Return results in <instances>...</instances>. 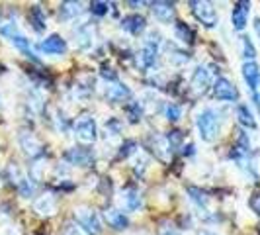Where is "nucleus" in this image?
<instances>
[{
    "label": "nucleus",
    "instance_id": "f257e3e1",
    "mask_svg": "<svg viewBox=\"0 0 260 235\" xmlns=\"http://www.w3.org/2000/svg\"><path fill=\"white\" fill-rule=\"evenodd\" d=\"M196 126H198L200 137L206 143H213L219 137V133H221V116L213 108H204L196 116Z\"/></svg>",
    "mask_w": 260,
    "mask_h": 235
},
{
    "label": "nucleus",
    "instance_id": "f03ea898",
    "mask_svg": "<svg viewBox=\"0 0 260 235\" xmlns=\"http://www.w3.org/2000/svg\"><path fill=\"white\" fill-rule=\"evenodd\" d=\"M75 222L86 231L88 235H102L104 225L100 220V214L90 206H78L75 208Z\"/></svg>",
    "mask_w": 260,
    "mask_h": 235
},
{
    "label": "nucleus",
    "instance_id": "7ed1b4c3",
    "mask_svg": "<svg viewBox=\"0 0 260 235\" xmlns=\"http://www.w3.org/2000/svg\"><path fill=\"white\" fill-rule=\"evenodd\" d=\"M0 34H2L4 38L10 39V43H12L14 47L20 49L26 57L34 59L36 63L39 61L38 57H36V53L31 51V43H29V39H27L24 34H20V30H18V26H16L14 22H4V24L0 26Z\"/></svg>",
    "mask_w": 260,
    "mask_h": 235
},
{
    "label": "nucleus",
    "instance_id": "20e7f679",
    "mask_svg": "<svg viewBox=\"0 0 260 235\" xmlns=\"http://www.w3.org/2000/svg\"><path fill=\"white\" fill-rule=\"evenodd\" d=\"M73 131H75V137L84 145H90L98 139V126L90 114L78 116L73 124Z\"/></svg>",
    "mask_w": 260,
    "mask_h": 235
},
{
    "label": "nucleus",
    "instance_id": "39448f33",
    "mask_svg": "<svg viewBox=\"0 0 260 235\" xmlns=\"http://www.w3.org/2000/svg\"><path fill=\"white\" fill-rule=\"evenodd\" d=\"M190 6H192V12L194 16L198 18V22H202L206 27H215L217 26V22H219V16L215 12V8H213V4H209V2H190Z\"/></svg>",
    "mask_w": 260,
    "mask_h": 235
},
{
    "label": "nucleus",
    "instance_id": "423d86ee",
    "mask_svg": "<svg viewBox=\"0 0 260 235\" xmlns=\"http://www.w3.org/2000/svg\"><path fill=\"white\" fill-rule=\"evenodd\" d=\"M213 96L221 102H237L239 100V91L229 78L219 77L213 82Z\"/></svg>",
    "mask_w": 260,
    "mask_h": 235
},
{
    "label": "nucleus",
    "instance_id": "0eeeda50",
    "mask_svg": "<svg viewBox=\"0 0 260 235\" xmlns=\"http://www.w3.org/2000/svg\"><path fill=\"white\" fill-rule=\"evenodd\" d=\"M119 204H121V212H137L143 206V196L137 188L127 186L119 194Z\"/></svg>",
    "mask_w": 260,
    "mask_h": 235
},
{
    "label": "nucleus",
    "instance_id": "6e6552de",
    "mask_svg": "<svg viewBox=\"0 0 260 235\" xmlns=\"http://www.w3.org/2000/svg\"><path fill=\"white\" fill-rule=\"evenodd\" d=\"M18 141H20V147L24 149V153L31 159H38V157L43 155V145L38 137L31 133V131H22L18 135Z\"/></svg>",
    "mask_w": 260,
    "mask_h": 235
},
{
    "label": "nucleus",
    "instance_id": "1a4fd4ad",
    "mask_svg": "<svg viewBox=\"0 0 260 235\" xmlns=\"http://www.w3.org/2000/svg\"><path fill=\"white\" fill-rule=\"evenodd\" d=\"M190 86H192V91L196 94H206L209 86H213L211 84V71H209L208 67L200 65L196 69L194 75H192V80H190Z\"/></svg>",
    "mask_w": 260,
    "mask_h": 235
},
{
    "label": "nucleus",
    "instance_id": "9d476101",
    "mask_svg": "<svg viewBox=\"0 0 260 235\" xmlns=\"http://www.w3.org/2000/svg\"><path fill=\"white\" fill-rule=\"evenodd\" d=\"M38 49L45 55H63V53H67V41L61 36L53 34V36L45 38L39 43Z\"/></svg>",
    "mask_w": 260,
    "mask_h": 235
},
{
    "label": "nucleus",
    "instance_id": "9b49d317",
    "mask_svg": "<svg viewBox=\"0 0 260 235\" xmlns=\"http://www.w3.org/2000/svg\"><path fill=\"white\" fill-rule=\"evenodd\" d=\"M65 161L75 167H88L92 163V151L86 147H73L65 153Z\"/></svg>",
    "mask_w": 260,
    "mask_h": 235
},
{
    "label": "nucleus",
    "instance_id": "f8f14e48",
    "mask_svg": "<svg viewBox=\"0 0 260 235\" xmlns=\"http://www.w3.org/2000/svg\"><path fill=\"white\" fill-rule=\"evenodd\" d=\"M151 12L160 24H170L176 16V8L172 2H151Z\"/></svg>",
    "mask_w": 260,
    "mask_h": 235
},
{
    "label": "nucleus",
    "instance_id": "ddd939ff",
    "mask_svg": "<svg viewBox=\"0 0 260 235\" xmlns=\"http://www.w3.org/2000/svg\"><path fill=\"white\" fill-rule=\"evenodd\" d=\"M241 71H243V78L248 84V89L252 91V94H256L260 86V67L254 61H245Z\"/></svg>",
    "mask_w": 260,
    "mask_h": 235
},
{
    "label": "nucleus",
    "instance_id": "4468645a",
    "mask_svg": "<svg viewBox=\"0 0 260 235\" xmlns=\"http://www.w3.org/2000/svg\"><path fill=\"white\" fill-rule=\"evenodd\" d=\"M248 12H250V2H237L231 12V24L235 30H245L248 22Z\"/></svg>",
    "mask_w": 260,
    "mask_h": 235
},
{
    "label": "nucleus",
    "instance_id": "2eb2a0df",
    "mask_svg": "<svg viewBox=\"0 0 260 235\" xmlns=\"http://www.w3.org/2000/svg\"><path fill=\"white\" fill-rule=\"evenodd\" d=\"M151 147H153V153L156 159H160L162 163H169L170 157H172V147H170L167 135H155L151 139Z\"/></svg>",
    "mask_w": 260,
    "mask_h": 235
},
{
    "label": "nucleus",
    "instance_id": "dca6fc26",
    "mask_svg": "<svg viewBox=\"0 0 260 235\" xmlns=\"http://www.w3.org/2000/svg\"><path fill=\"white\" fill-rule=\"evenodd\" d=\"M106 98L110 100V102H123V100H127L131 98V91L127 84H123V82H110L108 86H106Z\"/></svg>",
    "mask_w": 260,
    "mask_h": 235
},
{
    "label": "nucleus",
    "instance_id": "f3484780",
    "mask_svg": "<svg viewBox=\"0 0 260 235\" xmlns=\"http://www.w3.org/2000/svg\"><path fill=\"white\" fill-rule=\"evenodd\" d=\"M34 210L39 216H55L57 214V198L53 194H43L39 196L34 202Z\"/></svg>",
    "mask_w": 260,
    "mask_h": 235
},
{
    "label": "nucleus",
    "instance_id": "a211bd4d",
    "mask_svg": "<svg viewBox=\"0 0 260 235\" xmlns=\"http://www.w3.org/2000/svg\"><path fill=\"white\" fill-rule=\"evenodd\" d=\"M121 27L125 32H129L131 36H141L145 32V27H147V20L139 14H131V16H125L121 20Z\"/></svg>",
    "mask_w": 260,
    "mask_h": 235
},
{
    "label": "nucleus",
    "instance_id": "6ab92c4d",
    "mask_svg": "<svg viewBox=\"0 0 260 235\" xmlns=\"http://www.w3.org/2000/svg\"><path fill=\"white\" fill-rule=\"evenodd\" d=\"M104 218H106V222H108V225H110V227H114V229H117V231L127 229V225H129L127 216L117 208H108L104 212Z\"/></svg>",
    "mask_w": 260,
    "mask_h": 235
},
{
    "label": "nucleus",
    "instance_id": "aec40b11",
    "mask_svg": "<svg viewBox=\"0 0 260 235\" xmlns=\"http://www.w3.org/2000/svg\"><path fill=\"white\" fill-rule=\"evenodd\" d=\"M75 36H77V45L80 49H88L94 45V38H96V32H94V27L90 24H82V26L78 27L77 32H75Z\"/></svg>",
    "mask_w": 260,
    "mask_h": 235
},
{
    "label": "nucleus",
    "instance_id": "412c9836",
    "mask_svg": "<svg viewBox=\"0 0 260 235\" xmlns=\"http://www.w3.org/2000/svg\"><path fill=\"white\" fill-rule=\"evenodd\" d=\"M80 14H82V4L80 2H63L59 6V16L63 20H75Z\"/></svg>",
    "mask_w": 260,
    "mask_h": 235
},
{
    "label": "nucleus",
    "instance_id": "4be33fe9",
    "mask_svg": "<svg viewBox=\"0 0 260 235\" xmlns=\"http://www.w3.org/2000/svg\"><path fill=\"white\" fill-rule=\"evenodd\" d=\"M237 120H239L241 126L250 128V130H256V120L252 116V112L248 110V106H245V104L237 106Z\"/></svg>",
    "mask_w": 260,
    "mask_h": 235
},
{
    "label": "nucleus",
    "instance_id": "5701e85b",
    "mask_svg": "<svg viewBox=\"0 0 260 235\" xmlns=\"http://www.w3.org/2000/svg\"><path fill=\"white\" fill-rule=\"evenodd\" d=\"M29 22H31L34 30L39 32V34L47 27V18H45V12L41 10V6H34V8L29 10Z\"/></svg>",
    "mask_w": 260,
    "mask_h": 235
},
{
    "label": "nucleus",
    "instance_id": "b1692460",
    "mask_svg": "<svg viewBox=\"0 0 260 235\" xmlns=\"http://www.w3.org/2000/svg\"><path fill=\"white\" fill-rule=\"evenodd\" d=\"M188 190V194H190V200L194 202L198 208H202V210H206L208 208V204H209V196L204 192V190H200V188H196V186H188L186 188Z\"/></svg>",
    "mask_w": 260,
    "mask_h": 235
},
{
    "label": "nucleus",
    "instance_id": "393cba45",
    "mask_svg": "<svg viewBox=\"0 0 260 235\" xmlns=\"http://www.w3.org/2000/svg\"><path fill=\"white\" fill-rule=\"evenodd\" d=\"M174 36H176V39H180L182 43H188V45L194 41V32L186 26L184 22H176L174 24Z\"/></svg>",
    "mask_w": 260,
    "mask_h": 235
},
{
    "label": "nucleus",
    "instance_id": "a878e982",
    "mask_svg": "<svg viewBox=\"0 0 260 235\" xmlns=\"http://www.w3.org/2000/svg\"><path fill=\"white\" fill-rule=\"evenodd\" d=\"M190 61V55L182 49H176V47H170L169 51V63L172 67H184Z\"/></svg>",
    "mask_w": 260,
    "mask_h": 235
},
{
    "label": "nucleus",
    "instance_id": "bb28decb",
    "mask_svg": "<svg viewBox=\"0 0 260 235\" xmlns=\"http://www.w3.org/2000/svg\"><path fill=\"white\" fill-rule=\"evenodd\" d=\"M125 112H127L131 122H139L141 116H143V104L137 102V100H131V102L125 104Z\"/></svg>",
    "mask_w": 260,
    "mask_h": 235
},
{
    "label": "nucleus",
    "instance_id": "cd10ccee",
    "mask_svg": "<svg viewBox=\"0 0 260 235\" xmlns=\"http://www.w3.org/2000/svg\"><path fill=\"white\" fill-rule=\"evenodd\" d=\"M165 114H167V120L174 124V122H178V120L182 118V106L174 104V102H169L167 108H165Z\"/></svg>",
    "mask_w": 260,
    "mask_h": 235
},
{
    "label": "nucleus",
    "instance_id": "c85d7f7f",
    "mask_svg": "<svg viewBox=\"0 0 260 235\" xmlns=\"http://www.w3.org/2000/svg\"><path fill=\"white\" fill-rule=\"evenodd\" d=\"M104 130H106V137H117L121 133V122L117 118H110L108 122L104 124Z\"/></svg>",
    "mask_w": 260,
    "mask_h": 235
},
{
    "label": "nucleus",
    "instance_id": "c756f323",
    "mask_svg": "<svg viewBox=\"0 0 260 235\" xmlns=\"http://www.w3.org/2000/svg\"><path fill=\"white\" fill-rule=\"evenodd\" d=\"M241 43H243V57H245L247 61H254V57H256V49H254L252 41L245 36V38H241Z\"/></svg>",
    "mask_w": 260,
    "mask_h": 235
},
{
    "label": "nucleus",
    "instance_id": "7c9ffc66",
    "mask_svg": "<svg viewBox=\"0 0 260 235\" xmlns=\"http://www.w3.org/2000/svg\"><path fill=\"white\" fill-rule=\"evenodd\" d=\"M110 8H112V4H108V2H100V0L90 2V12L94 14V16H106Z\"/></svg>",
    "mask_w": 260,
    "mask_h": 235
},
{
    "label": "nucleus",
    "instance_id": "2f4dec72",
    "mask_svg": "<svg viewBox=\"0 0 260 235\" xmlns=\"http://www.w3.org/2000/svg\"><path fill=\"white\" fill-rule=\"evenodd\" d=\"M147 167H149V159L143 155V153H139V155L135 157V163H133V169H135V172L141 177L145 170H147Z\"/></svg>",
    "mask_w": 260,
    "mask_h": 235
},
{
    "label": "nucleus",
    "instance_id": "473e14b6",
    "mask_svg": "<svg viewBox=\"0 0 260 235\" xmlns=\"http://www.w3.org/2000/svg\"><path fill=\"white\" fill-rule=\"evenodd\" d=\"M182 131H170L169 135H167V139H169V143H170V147H172V151H174V149H176V147H178V145L182 143Z\"/></svg>",
    "mask_w": 260,
    "mask_h": 235
},
{
    "label": "nucleus",
    "instance_id": "72a5a7b5",
    "mask_svg": "<svg viewBox=\"0 0 260 235\" xmlns=\"http://www.w3.org/2000/svg\"><path fill=\"white\" fill-rule=\"evenodd\" d=\"M63 235H88L78 223H67L65 225V233Z\"/></svg>",
    "mask_w": 260,
    "mask_h": 235
},
{
    "label": "nucleus",
    "instance_id": "f704fd0d",
    "mask_svg": "<svg viewBox=\"0 0 260 235\" xmlns=\"http://www.w3.org/2000/svg\"><path fill=\"white\" fill-rule=\"evenodd\" d=\"M135 149H137V143L135 141H125V143L121 145V151H119V157H129L131 153H135Z\"/></svg>",
    "mask_w": 260,
    "mask_h": 235
},
{
    "label": "nucleus",
    "instance_id": "c9c22d12",
    "mask_svg": "<svg viewBox=\"0 0 260 235\" xmlns=\"http://www.w3.org/2000/svg\"><path fill=\"white\" fill-rule=\"evenodd\" d=\"M158 235H182L176 227H172L169 223H162L160 227H158Z\"/></svg>",
    "mask_w": 260,
    "mask_h": 235
},
{
    "label": "nucleus",
    "instance_id": "e433bc0d",
    "mask_svg": "<svg viewBox=\"0 0 260 235\" xmlns=\"http://www.w3.org/2000/svg\"><path fill=\"white\" fill-rule=\"evenodd\" d=\"M248 204H250L252 212H256V214L260 216V190L250 196V202H248Z\"/></svg>",
    "mask_w": 260,
    "mask_h": 235
},
{
    "label": "nucleus",
    "instance_id": "4c0bfd02",
    "mask_svg": "<svg viewBox=\"0 0 260 235\" xmlns=\"http://www.w3.org/2000/svg\"><path fill=\"white\" fill-rule=\"evenodd\" d=\"M102 77H104L106 80H110V82H117V75L112 69H104V71H102Z\"/></svg>",
    "mask_w": 260,
    "mask_h": 235
},
{
    "label": "nucleus",
    "instance_id": "58836bf2",
    "mask_svg": "<svg viewBox=\"0 0 260 235\" xmlns=\"http://www.w3.org/2000/svg\"><path fill=\"white\" fill-rule=\"evenodd\" d=\"M182 153H184V155H194V153H196V147H194L192 143H190L188 147H184Z\"/></svg>",
    "mask_w": 260,
    "mask_h": 235
},
{
    "label": "nucleus",
    "instance_id": "ea45409f",
    "mask_svg": "<svg viewBox=\"0 0 260 235\" xmlns=\"http://www.w3.org/2000/svg\"><path fill=\"white\" fill-rule=\"evenodd\" d=\"M254 32H256V36L260 39V18H254Z\"/></svg>",
    "mask_w": 260,
    "mask_h": 235
},
{
    "label": "nucleus",
    "instance_id": "a19ab883",
    "mask_svg": "<svg viewBox=\"0 0 260 235\" xmlns=\"http://www.w3.org/2000/svg\"><path fill=\"white\" fill-rule=\"evenodd\" d=\"M200 235H213V233H209V231H202Z\"/></svg>",
    "mask_w": 260,
    "mask_h": 235
}]
</instances>
